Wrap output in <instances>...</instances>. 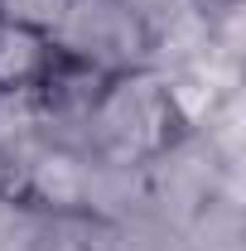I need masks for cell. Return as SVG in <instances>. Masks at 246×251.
Returning <instances> with one entry per match:
<instances>
[{
    "label": "cell",
    "mask_w": 246,
    "mask_h": 251,
    "mask_svg": "<svg viewBox=\"0 0 246 251\" xmlns=\"http://www.w3.org/2000/svg\"><path fill=\"white\" fill-rule=\"evenodd\" d=\"M25 251H87V218L82 213H44Z\"/></svg>",
    "instance_id": "cell-7"
},
{
    "label": "cell",
    "mask_w": 246,
    "mask_h": 251,
    "mask_svg": "<svg viewBox=\"0 0 246 251\" xmlns=\"http://www.w3.org/2000/svg\"><path fill=\"white\" fill-rule=\"evenodd\" d=\"M106 77L111 73H101L92 63L53 49L49 68L39 73V82L25 92L39 135L53 140V145H68V150H87V121L97 111V97L106 87Z\"/></svg>",
    "instance_id": "cell-4"
},
{
    "label": "cell",
    "mask_w": 246,
    "mask_h": 251,
    "mask_svg": "<svg viewBox=\"0 0 246 251\" xmlns=\"http://www.w3.org/2000/svg\"><path fill=\"white\" fill-rule=\"evenodd\" d=\"M140 174L150 218L164 222L169 232H184L227 193H242V164L222 155L203 126H184L159 155L140 164Z\"/></svg>",
    "instance_id": "cell-2"
},
{
    "label": "cell",
    "mask_w": 246,
    "mask_h": 251,
    "mask_svg": "<svg viewBox=\"0 0 246 251\" xmlns=\"http://www.w3.org/2000/svg\"><path fill=\"white\" fill-rule=\"evenodd\" d=\"M121 5H125V10H130V15H135V20H140L150 34H154L164 20H169V15H179L188 0H121Z\"/></svg>",
    "instance_id": "cell-9"
},
{
    "label": "cell",
    "mask_w": 246,
    "mask_h": 251,
    "mask_svg": "<svg viewBox=\"0 0 246 251\" xmlns=\"http://www.w3.org/2000/svg\"><path fill=\"white\" fill-rule=\"evenodd\" d=\"M49 58H53V39L44 29L0 20V92L25 97L39 82V73L49 68Z\"/></svg>",
    "instance_id": "cell-5"
},
{
    "label": "cell",
    "mask_w": 246,
    "mask_h": 251,
    "mask_svg": "<svg viewBox=\"0 0 246 251\" xmlns=\"http://www.w3.org/2000/svg\"><path fill=\"white\" fill-rule=\"evenodd\" d=\"M49 39H53V49L92 63L111 77L150 68V29L121 0H68Z\"/></svg>",
    "instance_id": "cell-3"
},
{
    "label": "cell",
    "mask_w": 246,
    "mask_h": 251,
    "mask_svg": "<svg viewBox=\"0 0 246 251\" xmlns=\"http://www.w3.org/2000/svg\"><path fill=\"white\" fill-rule=\"evenodd\" d=\"M87 251H174V232L154 218H121V222L87 218Z\"/></svg>",
    "instance_id": "cell-6"
},
{
    "label": "cell",
    "mask_w": 246,
    "mask_h": 251,
    "mask_svg": "<svg viewBox=\"0 0 246 251\" xmlns=\"http://www.w3.org/2000/svg\"><path fill=\"white\" fill-rule=\"evenodd\" d=\"M68 0H0V20L10 25H29V29H53Z\"/></svg>",
    "instance_id": "cell-8"
},
{
    "label": "cell",
    "mask_w": 246,
    "mask_h": 251,
    "mask_svg": "<svg viewBox=\"0 0 246 251\" xmlns=\"http://www.w3.org/2000/svg\"><path fill=\"white\" fill-rule=\"evenodd\" d=\"M184 126L188 121L179 116V106L169 97V82L154 68L116 73V77H106L97 111L87 121V155L116 159V164H145Z\"/></svg>",
    "instance_id": "cell-1"
}]
</instances>
